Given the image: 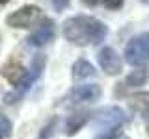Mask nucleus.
Segmentation results:
<instances>
[{
	"label": "nucleus",
	"instance_id": "1",
	"mask_svg": "<svg viewBox=\"0 0 149 139\" xmlns=\"http://www.w3.org/2000/svg\"><path fill=\"white\" fill-rule=\"evenodd\" d=\"M63 37L74 45H99L108 35V28L99 19L90 15H77L63 22Z\"/></svg>",
	"mask_w": 149,
	"mask_h": 139
},
{
	"label": "nucleus",
	"instance_id": "2",
	"mask_svg": "<svg viewBox=\"0 0 149 139\" xmlns=\"http://www.w3.org/2000/svg\"><path fill=\"white\" fill-rule=\"evenodd\" d=\"M125 122H127V115H125V111L121 108H118V106H110V108L101 109L99 113L95 115L93 126L99 130V132L110 133V132H116L119 126H123Z\"/></svg>",
	"mask_w": 149,
	"mask_h": 139
},
{
	"label": "nucleus",
	"instance_id": "3",
	"mask_svg": "<svg viewBox=\"0 0 149 139\" xmlns=\"http://www.w3.org/2000/svg\"><path fill=\"white\" fill-rule=\"evenodd\" d=\"M125 61L129 65H146L149 61V34H140L125 46Z\"/></svg>",
	"mask_w": 149,
	"mask_h": 139
},
{
	"label": "nucleus",
	"instance_id": "4",
	"mask_svg": "<svg viewBox=\"0 0 149 139\" xmlns=\"http://www.w3.org/2000/svg\"><path fill=\"white\" fill-rule=\"evenodd\" d=\"M45 63H47V59H45V56H41V54H37L36 58H34V61H32V67H30V71L26 72V78H24V82L21 83L19 87H15V91L13 93H8L6 96H4V100H6V104H13V102H17L19 98H21L24 93L32 87V83H34L37 78L41 76V72H43V69H45Z\"/></svg>",
	"mask_w": 149,
	"mask_h": 139
},
{
	"label": "nucleus",
	"instance_id": "5",
	"mask_svg": "<svg viewBox=\"0 0 149 139\" xmlns=\"http://www.w3.org/2000/svg\"><path fill=\"white\" fill-rule=\"evenodd\" d=\"M41 17V9L37 6H22L17 11H13L11 15H8L6 22L11 28H30L36 24Z\"/></svg>",
	"mask_w": 149,
	"mask_h": 139
},
{
	"label": "nucleus",
	"instance_id": "6",
	"mask_svg": "<svg viewBox=\"0 0 149 139\" xmlns=\"http://www.w3.org/2000/svg\"><path fill=\"white\" fill-rule=\"evenodd\" d=\"M101 96V87L97 83H84V85H78L67 95L69 104H82V102H93Z\"/></svg>",
	"mask_w": 149,
	"mask_h": 139
},
{
	"label": "nucleus",
	"instance_id": "7",
	"mask_svg": "<svg viewBox=\"0 0 149 139\" xmlns=\"http://www.w3.org/2000/svg\"><path fill=\"white\" fill-rule=\"evenodd\" d=\"M54 35H56L54 22L50 21V19H43V22L28 35L26 41H28V45H32V46H45L47 43H50V41L54 39Z\"/></svg>",
	"mask_w": 149,
	"mask_h": 139
},
{
	"label": "nucleus",
	"instance_id": "8",
	"mask_svg": "<svg viewBox=\"0 0 149 139\" xmlns=\"http://www.w3.org/2000/svg\"><path fill=\"white\" fill-rule=\"evenodd\" d=\"M99 65H101V69L104 71L106 74H119L121 72V67H123V63H121V58H119V54L116 52L112 46H104V48H101V52H99Z\"/></svg>",
	"mask_w": 149,
	"mask_h": 139
},
{
	"label": "nucleus",
	"instance_id": "9",
	"mask_svg": "<svg viewBox=\"0 0 149 139\" xmlns=\"http://www.w3.org/2000/svg\"><path fill=\"white\" fill-rule=\"evenodd\" d=\"M0 72H2V76L6 78V80L11 83V85L19 87L22 82H24L28 71L17 61V59H9L8 63H4V67H2V71H0Z\"/></svg>",
	"mask_w": 149,
	"mask_h": 139
},
{
	"label": "nucleus",
	"instance_id": "10",
	"mask_svg": "<svg viewBox=\"0 0 149 139\" xmlns=\"http://www.w3.org/2000/svg\"><path fill=\"white\" fill-rule=\"evenodd\" d=\"M95 74V69H93V65L90 61H86V59H78V61H74L73 65V78L74 80H82V78H90Z\"/></svg>",
	"mask_w": 149,
	"mask_h": 139
},
{
	"label": "nucleus",
	"instance_id": "11",
	"mask_svg": "<svg viewBox=\"0 0 149 139\" xmlns=\"http://www.w3.org/2000/svg\"><path fill=\"white\" fill-rule=\"evenodd\" d=\"M88 115L86 113H77L73 115V117L67 119V124H65V130H67V136H73V133H77L78 130H80L84 124L88 122Z\"/></svg>",
	"mask_w": 149,
	"mask_h": 139
},
{
	"label": "nucleus",
	"instance_id": "12",
	"mask_svg": "<svg viewBox=\"0 0 149 139\" xmlns=\"http://www.w3.org/2000/svg\"><path fill=\"white\" fill-rule=\"evenodd\" d=\"M149 76L147 69H138V71H134L132 74H129L127 76V83L129 85H143Z\"/></svg>",
	"mask_w": 149,
	"mask_h": 139
},
{
	"label": "nucleus",
	"instance_id": "13",
	"mask_svg": "<svg viewBox=\"0 0 149 139\" xmlns=\"http://www.w3.org/2000/svg\"><path fill=\"white\" fill-rule=\"evenodd\" d=\"M0 132H2L4 137L11 133V124H9V120L6 117H2V115H0Z\"/></svg>",
	"mask_w": 149,
	"mask_h": 139
},
{
	"label": "nucleus",
	"instance_id": "14",
	"mask_svg": "<svg viewBox=\"0 0 149 139\" xmlns=\"http://www.w3.org/2000/svg\"><path fill=\"white\" fill-rule=\"evenodd\" d=\"M102 4L108 9H119L123 6V0H102Z\"/></svg>",
	"mask_w": 149,
	"mask_h": 139
},
{
	"label": "nucleus",
	"instance_id": "15",
	"mask_svg": "<svg viewBox=\"0 0 149 139\" xmlns=\"http://www.w3.org/2000/svg\"><path fill=\"white\" fill-rule=\"evenodd\" d=\"M52 6H54L56 11H63L69 6V0H52Z\"/></svg>",
	"mask_w": 149,
	"mask_h": 139
},
{
	"label": "nucleus",
	"instance_id": "16",
	"mask_svg": "<svg viewBox=\"0 0 149 139\" xmlns=\"http://www.w3.org/2000/svg\"><path fill=\"white\" fill-rule=\"evenodd\" d=\"M84 4H86V6H90V8H93V6H97V2H99V0H82Z\"/></svg>",
	"mask_w": 149,
	"mask_h": 139
},
{
	"label": "nucleus",
	"instance_id": "17",
	"mask_svg": "<svg viewBox=\"0 0 149 139\" xmlns=\"http://www.w3.org/2000/svg\"><path fill=\"white\" fill-rule=\"evenodd\" d=\"M114 133H116V132H110V133H102V136H99L97 139H112V137H114Z\"/></svg>",
	"mask_w": 149,
	"mask_h": 139
},
{
	"label": "nucleus",
	"instance_id": "18",
	"mask_svg": "<svg viewBox=\"0 0 149 139\" xmlns=\"http://www.w3.org/2000/svg\"><path fill=\"white\" fill-rule=\"evenodd\" d=\"M112 139H129V137H125V136H119V133H114V137Z\"/></svg>",
	"mask_w": 149,
	"mask_h": 139
},
{
	"label": "nucleus",
	"instance_id": "19",
	"mask_svg": "<svg viewBox=\"0 0 149 139\" xmlns=\"http://www.w3.org/2000/svg\"><path fill=\"white\" fill-rule=\"evenodd\" d=\"M6 2H9V0H0V4H6Z\"/></svg>",
	"mask_w": 149,
	"mask_h": 139
},
{
	"label": "nucleus",
	"instance_id": "20",
	"mask_svg": "<svg viewBox=\"0 0 149 139\" xmlns=\"http://www.w3.org/2000/svg\"><path fill=\"white\" fill-rule=\"evenodd\" d=\"M2 137H4V136H2V132H0V139H2Z\"/></svg>",
	"mask_w": 149,
	"mask_h": 139
},
{
	"label": "nucleus",
	"instance_id": "21",
	"mask_svg": "<svg viewBox=\"0 0 149 139\" xmlns=\"http://www.w3.org/2000/svg\"><path fill=\"white\" fill-rule=\"evenodd\" d=\"M142 2H149V0H142Z\"/></svg>",
	"mask_w": 149,
	"mask_h": 139
},
{
	"label": "nucleus",
	"instance_id": "22",
	"mask_svg": "<svg viewBox=\"0 0 149 139\" xmlns=\"http://www.w3.org/2000/svg\"><path fill=\"white\" fill-rule=\"evenodd\" d=\"M147 130H149V122H147Z\"/></svg>",
	"mask_w": 149,
	"mask_h": 139
}]
</instances>
